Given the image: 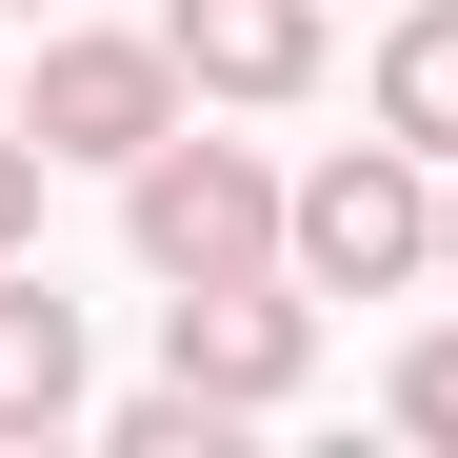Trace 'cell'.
Here are the masks:
<instances>
[{"mask_svg":"<svg viewBox=\"0 0 458 458\" xmlns=\"http://www.w3.org/2000/svg\"><path fill=\"white\" fill-rule=\"evenodd\" d=\"M160 40H180V81H199V100H319L339 0H160Z\"/></svg>","mask_w":458,"mask_h":458,"instance_id":"obj_5","label":"cell"},{"mask_svg":"<svg viewBox=\"0 0 458 458\" xmlns=\"http://www.w3.org/2000/svg\"><path fill=\"white\" fill-rule=\"evenodd\" d=\"M378 120H399L419 160H458V0H399V21H378Z\"/></svg>","mask_w":458,"mask_h":458,"instance_id":"obj_7","label":"cell"},{"mask_svg":"<svg viewBox=\"0 0 458 458\" xmlns=\"http://www.w3.org/2000/svg\"><path fill=\"white\" fill-rule=\"evenodd\" d=\"M0 21H60V0H0Z\"/></svg>","mask_w":458,"mask_h":458,"instance_id":"obj_12","label":"cell"},{"mask_svg":"<svg viewBox=\"0 0 458 458\" xmlns=\"http://www.w3.org/2000/svg\"><path fill=\"white\" fill-rule=\"evenodd\" d=\"M160 378H199L219 419H279L319 378V279L259 259V279H160Z\"/></svg>","mask_w":458,"mask_h":458,"instance_id":"obj_4","label":"cell"},{"mask_svg":"<svg viewBox=\"0 0 458 458\" xmlns=\"http://www.w3.org/2000/svg\"><path fill=\"white\" fill-rule=\"evenodd\" d=\"M100 438H120V458H219V438H240V419H219L199 378H140V399H120Z\"/></svg>","mask_w":458,"mask_h":458,"instance_id":"obj_8","label":"cell"},{"mask_svg":"<svg viewBox=\"0 0 458 458\" xmlns=\"http://www.w3.org/2000/svg\"><path fill=\"white\" fill-rule=\"evenodd\" d=\"M199 81L160 21H40V81H21V140L40 160H140V140H180Z\"/></svg>","mask_w":458,"mask_h":458,"instance_id":"obj_3","label":"cell"},{"mask_svg":"<svg viewBox=\"0 0 458 458\" xmlns=\"http://www.w3.org/2000/svg\"><path fill=\"white\" fill-rule=\"evenodd\" d=\"M100 378H81V299H60L40 259H0V438H60Z\"/></svg>","mask_w":458,"mask_h":458,"instance_id":"obj_6","label":"cell"},{"mask_svg":"<svg viewBox=\"0 0 458 458\" xmlns=\"http://www.w3.org/2000/svg\"><path fill=\"white\" fill-rule=\"evenodd\" d=\"M438 279H458V160H438Z\"/></svg>","mask_w":458,"mask_h":458,"instance_id":"obj_11","label":"cell"},{"mask_svg":"<svg viewBox=\"0 0 458 458\" xmlns=\"http://www.w3.org/2000/svg\"><path fill=\"white\" fill-rule=\"evenodd\" d=\"M279 160H259V140H140V160H120V240H140V279H259L279 259Z\"/></svg>","mask_w":458,"mask_h":458,"instance_id":"obj_2","label":"cell"},{"mask_svg":"<svg viewBox=\"0 0 458 458\" xmlns=\"http://www.w3.org/2000/svg\"><path fill=\"white\" fill-rule=\"evenodd\" d=\"M279 259L319 279V299H419V279H438V160H419L399 120H378V140H339V160H299Z\"/></svg>","mask_w":458,"mask_h":458,"instance_id":"obj_1","label":"cell"},{"mask_svg":"<svg viewBox=\"0 0 458 458\" xmlns=\"http://www.w3.org/2000/svg\"><path fill=\"white\" fill-rule=\"evenodd\" d=\"M40 180H60V160H40L21 120H0V259H40Z\"/></svg>","mask_w":458,"mask_h":458,"instance_id":"obj_10","label":"cell"},{"mask_svg":"<svg viewBox=\"0 0 458 458\" xmlns=\"http://www.w3.org/2000/svg\"><path fill=\"white\" fill-rule=\"evenodd\" d=\"M378 399H399V438H438V458H458V319H419V339H399V378H378Z\"/></svg>","mask_w":458,"mask_h":458,"instance_id":"obj_9","label":"cell"}]
</instances>
